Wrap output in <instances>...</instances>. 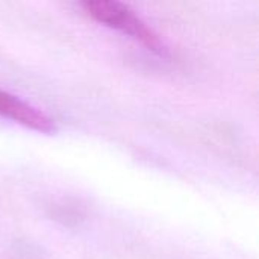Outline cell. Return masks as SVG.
Here are the masks:
<instances>
[{
	"mask_svg": "<svg viewBox=\"0 0 259 259\" xmlns=\"http://www.w3.org/2000/svg\"><path fill=\"white\" fill-rule=\"evenodd\" d=\"M82 8L93 20L134 36L158 55H167V47L158 33L129 5L117 0H90L83 2Z\"/></svg>",
	"mask_w": 259,
	"mask_h": 259,
	"instance_id": "6da1fadb",
	"label": "cell"
},
{
	"mask_svg": "<svg viewBox=\"0 0 259 259\" xmlns=\"http://www.w3.org/2000/svg\"><path fill=\"white\" fill-rule=\"evenodd\" d=\"M0 115L11 118L15 123L23 124L24 127H29L36 132H42V134L56 132V124L47 114L23 102L14 94L2 90H0Z\"/></svg>",
	"mask_w": 259,
	"mask_h": 259,
	"instance_id": "7a4b0ae2",
	"label": "cell"
}]
</instances>
